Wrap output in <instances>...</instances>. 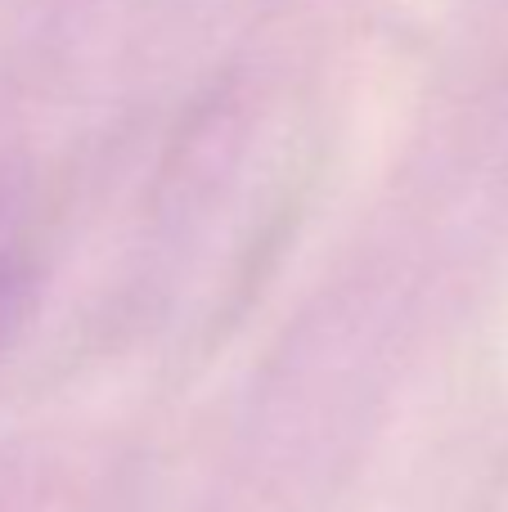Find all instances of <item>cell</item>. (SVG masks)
Segmentation results:
<instances>
[{"label": "cell", "mask_w": 508, "mask_h": 512, "mask_svg": "<svg viewBox=\"0 0 508 512\" xmlns=\"http://www.w3.org/2000/svg\"><path fill=\"white\" fill-rule=\"evenodd\" d=\"M36 256H32V221L23 203L0 189V342L9 337L14 319L23 315L27 292H32Z\"/></svg>", "instance_id": "obj_1"}]
</instances>
